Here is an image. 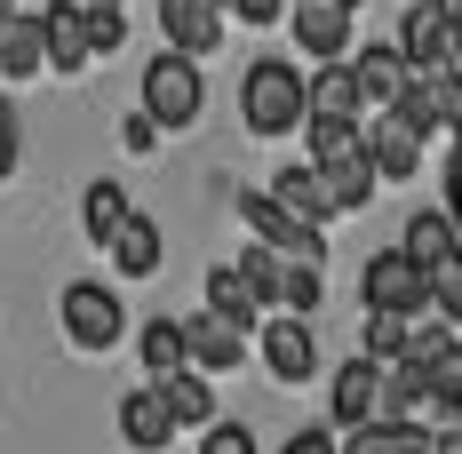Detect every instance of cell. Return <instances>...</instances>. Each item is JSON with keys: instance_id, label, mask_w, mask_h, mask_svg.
<instances>
[{"instance_id": "obj_29", "label": "cell", "mask_w": 462, "mask_h": 454, "mask_svg": "<svg viewBox=\"0 0 462 454\" xmlns=\"http://www.w3.org/2000/svg\"><path fill=\"white\" fill-rule=\"evenodd\" d=\"M422 383H430V414H439V422H462V335L422 366Z\"/></svg>"}, {"instance_id": "obj_5", "label": "cell", "mask_w": 462, "mask_h": 454, "mask_svg": "<svg viewBox=\"0 0 462 454\" xmlns=\"http://www.w3.org/2000/svg\"><path fill=\"white\" fill-rule=\"evenodd\" d=\"M359 303H367V311H407V319H422V311H430V272H422L407 247H374L367 272H359Z\"/></svg>"}, {"instance_id": "obj_42", "label": "cell", "mask_w": 462, "mask_h": 454, "mask_svg": "<svg viewBox=\"0 0 462 454\" xmlns=\"http://www.w3.org/2000/svg\"><path fill=\"white\" fill-rule=\"evenodd\" d=\"M439 8H447V16H455V24H462V0H439Z\"/></svg>"}, {"instance_id": "obj_20", "label": "cell", "mask_w": 462, "mask_h": 454, "mask_svg": "<svg viewBox=\"0 0 462 454\" xmlns=\"http://www.w3.org/2000/svg\"><path fill=\"white\" fill-rule=\"evenodd\" d=\"M311 112H335V120H367L374 112L367 88H359V72H351V56H335V64L311 72Z\"/></svg>"}, {"instance_id": "obj_13", "label": "cell", "mask_w": 462, "mask_h": 454, "mask_svg": "<svg viewBox=\"0 0 462 454\" xmlns=\"http://www.w3.org/2000/svg\"><path fill=\"white\" fill-rule=\"evenodd\" d=\"M224 0H160V41L184 56H216L224 48Z\"/></svg>"}, {"instance_id": "obj_32", "label": "cell", "mask_w": 462, "mask_h": 454, "mask_svg": "<svg viewBox=\"0 0 462 454\" xmlns=\"http://www.w3.org/2000/svg\"><path fill=\"white\" fill-rule=\"evenodd\" d=\"M430 311L462 327V247L447 255V264H439V272H430Z\"/></svg>"}, {"instance_id": "obj_9", "label": "cell", "mask_w": 462, "mask_h": 454, "mask_svg": "<svg viewBox=\"0 0 462 454\" xmlns=\"http://www.w3.org/2000/svg\"><path fill=\"white\" fill-rule=\"evenodd\" d=\"M176 431H184V422H176V407H168L160 383H136V391L120 399V439H128L136 454H168V447H176Z\"/></svg>"}, {"instance_id": "obj_37", "label": "cell", "mask_w": 462, "mask_h": 454, "mask_svg": "<svg viewBox=\"0 0 462 454\" xmlns=\"http://www.w3.org/2000/svg\"><path fill=\"white\" fill-rule=\"evenodd\" d=\"M88 32H96V56H120V41H128V8H88Z\"/></svg>"}, {"instance_id": "obj_39", "label": "cell", "mask_w": 462, "mask_h": 454, "mask_svg": "<svg viewBox=\"0 0 462 454\" xmlns=\"http://www.w3.org/2000/svg\"><path fill=\"white\" fill-rule=\"evenodd\" d=\"M279 454H343V439H335V431H295Z\"/></svg>"}, {"instance_id": "obj_15", "label": "cell", "mask_w": 462, "mask_h": 454, "mask_svg": "<svg viewBox=\"0 0 462 454\" xmlns=\"http://www.w3.org/2000/svg\"><path fill=\"white\" fill-rule=\"evenodd\" d=\"M41 72H48V24H41V8H16V16L0 24V80L24 88V80H41Z\"/></svg>"}, {"instance_id": "obj_17", "label": "cell", "mask_w": 462, "mask_h": 454, "mask_svg": "<svg viewBox=\"0 0 462 454\" xmlns=\"http://www.w3.org/2000/svg\"><path fill=\"white\" fill-rule=\"evenodd\" d=\"M351 72H359V88H367L374 112H383V104H399V88L415 80V64H407V48H399V41H367L359 56H351Z\"/></svg>"}, {"instance_id": "obj_36", "label": "cell", "mask_w": 462, "mask_h": 454, "mask_svg": "<svg viewBox=\"0 0 462 454\" xmlns=\"http://www.w3.org/2000/svg\"><path fill=\"white\" fill-rule=\"evenodd\" d=\"M287 8H295V0H224V16H231V24H247V32H263V24H279Z\"/></svg>"}, {"instance_id": "obj_30", "label": "cell", "mask_w": 462, "mask_h": 454, "mask_svg": "<svg viewBox=\"0 0 462 454\" xmlns=\"http://www.w3.org/2000/svg\"><path fill=\"white\" fill-rule=\"evenodd\" d=\"M367 144V120H335V112H311L303 120V152L311 160H343V152H359Z\"/></svg>"}, {"instance_id": "obj_11", "label": "cell", "mask_w": 462, "mask_h": 454, "mask_svg": "<svg viewBox=\"0 0 462 454\" xmlns=\"http://www.w3.org/2000/svg\"><path fill=\"white\" fill-rule=\"evenodd\" d=\"M41 24H48V72H88L96 64L88 0H41Z\"/></svg>"}, {"instance_id": "obj_18", "label": "cell", "mask_w": 462, "mask_h": 454, "mask_svg": "<svg viewBox=\"0 0 462 454\" xmlns=\"http://www.w3.org/2000/svg\"><path fill=\"white\" fill-rule=\"evenodd\" d=\"M343 454H439V431L399 422V414H374L359 431H343Z\"/></svg>"}, {"instance_id": "obj_7", "label": "cell", "mask_w": 462, "mask_h": 454, "mask_svg": "<svg viewBox=\"0 0 462 454\" xmlns=\"http://www.w3.org/2000/svg\"><path fill=\"white\" fill-rule=\"evenodd\" d=\"M255 351L272 366V383H311L319 375V335H311L303 311H279L272 327H255Z\"/></svg>"}, {"instance_id": "obj_14", "label": "cell", "mask_w": 462, "mask_h": 454, "mask_svg": "<svg viewBox=\"0 0 462 454\" xmlns=\"http://www.w3.org/2000/svg\"><path fill=\"white\" fill-rule=\"evenodd\" d=\"M422 144H430V136H422V128H407L391 104H383V112L367 120V152H374V168H383V183L422 176Z\"/></svg>"}, {"instance_id": "obj_23", "label": "cell", "mask_w": 462, "mask_h": 454, "mask_svg": "<svg viewBox=\"0 0 462 454\" xmlns=\"http://www.w3.org/2000/svg\"><path fill=\"white\" fill-rule=\"evenodd\" d=\"M136 351H143V375H152V383H168V375H176V366H191V343H184V319H143L136 327Z\"/></svg>"}, {"instance_id": "obj_6", "label": "cell", "mask_w": 462, "mask_h": 454, "mask_svg": "<svg viewBox=\"0 0 462 454\" xmlns=\"http://www.w3.org/2000/svg\"><path fill=\"white\" fill-rule=\"evenodd\" d=\"M399 48H407L415 72H455V64H462V24L439 8V0H407V16H399Z\"/></svg>"}, {"instance_id": "obj_22", "label": "cell", "mask_w": 462, "mask_h": 454, "mask_svg": "<svg viewBox=\"0 0 462 454\" xmlns=\"http://www.w3.org/2000/svg\"><path fill=\"white\" fill-rule=\"evenodd\" d=\"M399 247L415 255L422 272H439V264H447V255L462 247V224L447 216V208H415V216H407V239H399Z\"/></svg>"}, {"instance_id": "obj_43", "label": "cell", "mask_w": 462, "mask_h": 454, "mask_svg": "<svg viewBox=\"0 0 462 454\" xmlns=\"http://www.w3.org/2000/svg\"><path fill=\"white\" fill-rule=\"evenodd\" d=\"M88 8H128V0H88Z\"/></svg>"}, {"instance_id": "obj_27", "label": "cell", "mask_w": 462, "mask_h": 454, "mask_svg": "<svg viewBox=\"0 0 462 454\" xmlns=\"http://www.w3.org/2000/svg\"><path fill=\"white\" fill-rule=\"evenodd\" d=\"M407 128H422V136H447V96H439V72H415L407 88H399V104H391Z\"/></svg>"}, {"instance_id": "obj_31", "label": "cell", "mask_w": 462, "mask_h": 454, "mask_svg": "<svg viewBox=\"0 0 462 454\" xmlns=\"http://www.w3.org/2000/svg\"><path fill=\"white\" fill-rule=\"evenodd\" d=\"M407 343H415V319L407 311H367V335H359V351H367V359H407Z\"/></svg>"}, {"instance_id": "obj_40", "label": "cell", "mask_w": 462, "mask_h": 454, "mask_svg": "<svg viewBox=\"0 0 462 454\" xmlns=\"http://www.w3.org/2000/svg\"><path fill=\"white\" fill-rule=\"evenodd\" d=\"M439 208L462 224V144H447V199H439Z\"/></svg>"}, {"instance_id": "obj_4", "label": "cell", "mask_w": 462, "mask_h": 454, "mask_svg": "<svg viewBox=\"0 0 462 454\" xmlns=\"http://www.w3.org/2000/svg\"><path fill=\"white\" fill-rule=\"evenodd\" d=\"M231 216L255 231V239H272L279 255H295V264H327V224H303L272 183H263V191H255V183H239V191H231Z\"/></svg>"}, {"instance_id": "obj_21", "label": "cell", "mask_w": 462, "mask_h": 454, "mask_svg": "<svg viewBox=\"0 0 462 454\" xmlns=\"http://www.w3.org/2000/svg\"><path fill=\"white\" fill-rule=\"evenodd\" d=\"M136 216V199H128V183L96 176L88 191H80V231H88V247H112V231Z\"/></svg>"}, {"instance_id": "obj_26", "label": "cell", "mask_w": 462, "mask_h": 454, "mask_svg": "<svg viewBox=\"0 0 462 454\" xmlns=\"http://www.w3.org/2000/svg\"><path fill=\"white\" fill-rule=\"evenodd\" d=\"M160 391H168V407H176V422H184V431H208V422H216V375H199V366H176Z\"/></svg>"}, {"instance_id": "obj_28", "label": "cell", "mask_w": 462, "mask_h": 454, "mask_svg": "<svg viewBox=\"0 0 462 454\" xmlns=\"http://www.w3.org/2000/svg\"><path fill=\"white\" fill-rule=\"evenodd\" d=\"M239 272H247V287L263 295V311H272L279 295H287V272H295V255H279L272 239H247L239 247Z\"/></svg>"}, {"instance_id": "obj_35", "label": "cell", "mask_w": 462, "mask_h": 454, "mask_svg": "<svg viewBox=\"0 0 462 454\" xmlns=\"http://www.w3.org/2000/svg\"><path fill=\"white\" fill-rule=\"evenodd\" d=\"M160 136H168V128H160L143 104L128 112V120H120V152H136V160H152V152H160Z\"/></svg>"}, {"instance_id": "obj_24", "label": "cell", "mask_w": 462, "mask_h": 454, "mask_svg": "<svg viewBox=\"0 0 462 454\" xmlns=\"http://www.w3.org/2000/svg\"><path fill=\"white\" fill-rule=\"evenodd\" d=\"M272 191L303 216V224H327L335 216V191H327V176H319V160H295V168H279L272 176Z\"/></svg>"}, {"instance_id": "obj_44", "label": "cell", "mask_w": 462, "mask_h": 454, "mask_svg": "<svg viewBox=\"0 0 462 454\" xmlns=\"http://www.w3.org/2000/svg\"><path fill=\"white\" fill-rule=\"evenodd\" d=\"M335 8H351V16H359V0H335Z\"/></svg>"}, {"instance_id": "obj_2", "label": "cell", "mask_w": 462, "mask_h": 454, "mask_svg": "<svg viewBox=\"0 0 462 454\" xmlns=\"http://www.w3.org/2000/svg\"><path fill=\"white\" fill-rule=\"evenodd\" d=\"M143 112L168 128V136H184V128H199V112H208V80H199V56H184V48H160L152 64H143Z\"/></svg>"}, {"instance_id": "obj_25", "label": "cell", "mask_w": 462, "mask_h": 454, "mask_svg": "<svg viewBox=\"0 0 462 454\" xmlns=\"http://www.w3.org/2000/svg\"><path fill=\"white\" fill-rule=\"evenodd\" d=\"M208 311L239 319V327L255 335V327H263V295L247 287V272H239V264H216V272H208Z\"/></svg>"}, {"instance_id": "obj_12", "label": "cell", "mask_w": 462, "mask_h": 454, "mask_svg": "<svg viewBox=\"0 0 462 454\" xmlns=\"http://www.w3.org/2000/svg\"><path fill=\"white\" fill-rule=\"evenodd\" d=\"M287 32H295V48H303L311 64H335V56H351V8H335V0H295V8H287Z\"/></svg>"}, {"instance_id": "obj_1", "label": "cell", "mask_w": 462, "mask_h": 454, "mask_svg": "<svg viewBox=\"0 0 462 454\" xmlns=\"http://www.w3.org/2000/svg\"><path fill=\"white\" fill-rule=\"evenodd\" d=\"M311 120V72H295L287 56H255L239 72V128L247 136H295Z\"/></svg>"}, {"instance_id": "obj_19", "label": "cell", "mask_w": 462, "mask_h": 454, "mask_svg": "<svg viewBox=\"0 0 462 454\" xmlns=\"http://www.w3.org/2000/svg\"><path fill=\"white\" fill-rule=\"evenodd\" d=\"M327 191H335V216H359L374 199V183H383V168H374V152L359 144V152H343V160H319Z\"/></svg>"}, {"instance_id": "obj_41", "label": "cell", "mask_w": 462, "mask_h": 454, "mask_svg": "<svg viewBox=\"0 0 462 454\" xmlns=\"http://www.w3.org/2000/svg\"><path fill=\"white\" fill-rule=\"evenodd\" d=\"M439 454H462V422H447V431H439Z\"/></svg>"}, {"instance_id": "obj_34", "label": "cell", "mask_w": 462, "mask_h": 454, "mask_svg": "<svg viewBox=\"0 0 462 454\" xmlns=\"http://www.w3.org/2000/svg\"><path fill=\"white\" fill-rule=\"evenodd\" d=\"M24 168V120H16V104H8V88H0V183Z\"/></svg>"}, {"instance_id": "obj_3", "label": "cell", "mask_w": 462, "mask_h": 454, "mask_svg": "<svg viewBox=\"0 0 462 454\" xmlns=\"http://www.w3.org/2000/svg\"><path fill=\"white\" fill-rule=\"evenodd\" d=\"M56 319H64V343L88 351V359L120 351V335H128V311H120V287L112 279H72L56 295Z\"/></svg>"}, {"instance_id": "obj_8", "label": "cell", "mask_w": 462, "mask_h": 454, "mask_svg": "<svg viewBox=\"0 0 462 454\" xmlns=\"http://www.w3.org/2000/svg\"><path fill=\"white\" fill-rule=\"evenodd\" d=\"M327 414H335V431H359L383 414V359H343L335 366V383H327Z\"/></svg>"}, {"instance_id": "obj_10", "label": "cell", "mask_w": 462, "mask_h": 454, "mask_svg": "<svg viewBox=\"0 0 462 454\" xmlns=\"http://www.w3.org/2000/svg\"><path fill=\"white\" fill-rule=\"evenodd\" d=\"M184 343H191V366L199 375H231V366H247V327L239 319H224V311H191L184 319Z\"/></svg>"}, {"instance_id": "obj_38", "label": "cell", "mask_w": 462, "mask_h": 454, "mask_svg": "<svg viewBox=\"0 0 462 454\" xmlns=\"http://www.w3.org/2000/svg\"><path fill=\"white\" fill-rule=\"evenodd\" d=\"M199 454H255V431H247V422H208Z\"/></svg>"}, {"instance_id": "obj_33", "label": "cell", "mask_w": 462, "mask_h": 454, "mask_svg": "<svg viewBox=\"0 0 462 454\" xmlns=\"http://www.w3.org/2000/svg\"><path fill=\"white\" fill-rule=\"evenodd\" d=\"M327 303V287H319V264H295V272H287V295H279V311H319Z\"/></svg>"}, {"instance_id": "obj_16", "label": "cell", "mask_w": 462, "mask_h": 454, "mask_svg": "<svg viewBox=\"0 0 462 454\" xmlns=\"http://www.w3.org/2000/svg\"><path fill=\"white\" fill-rule=\"evenodd\" d=\"M104 264H112V279H152L160 264H168V231L152 224V216H128V224L112 231Z\"/></svg>"}]
</instances>
